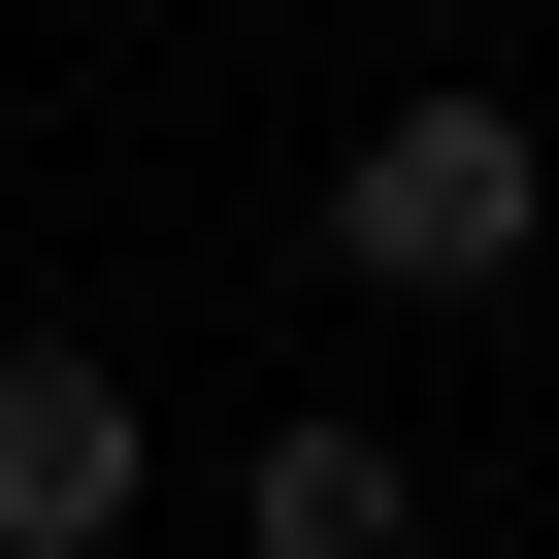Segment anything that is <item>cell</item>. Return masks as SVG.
<instances>
[{
  "label": "cell",
  "mask_w": 559,
  "mask_h": 559,
  "mask_svg": "<svg viewBox=\"0 0 559 559\" xmlns=\"http://www.w3.org/2000/svg\"><path fill=\"white\" fill-rule=\"evenodd\" d=\"M526 230H559V132L526 99H362V165H330L362 297H526Z\"/></svg>",
  "instance_id": "cell-1"
},
{
  "label": "cell",
  "mask_w": 559,
  "mask_h": 559,
  "mask_svg": "<svg viewBox=\"0 0 559 559\" xmlns=\"http://www.w3.org/2000/svg\"><path fill=\"white\" fill-rule=\"evenodd\" d=\"M132 526H165L132 362H99V330H0V559H132Z\"/></svg>",
  "instance_id": "cell-2"
},
{
  "label": "cell",
  "mask_w": 559,
  "mask_h": 559,
  "mask_svg": "<svg viewBox=\"0 0 559 559\" xmlns=\"http://www.w3.org/2000/svg\"><path fill=\"white\" fill-rule=\"evenodd\" d=\"M230 559H428V461H395L362 395H297V428L230 461Z\"/></svg>",
  "instance_id": "cell-3"
}]
</instances>
